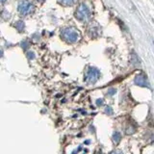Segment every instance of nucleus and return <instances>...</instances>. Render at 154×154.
<instances>
[{"mask_svg":"<svg viewBox=\"0 0 154 154\" xmlns=\"http://www.w3.org/2000/svg\"><path fill=\"white\" fill-rule=\"evenodd\" d=\"M64 38L67 42H73L77 41V38H78V34H77V32L74 30L66 29V30L64 31Z\"/></svg>","mask_w":154,"mask_h":154,"instance_id":"obj_1","label":"nucleus"},{"mask_svg":"<svg viewBox=\"0 0 154 154\" xmlns=\"http://www.w3.org/2000/svg\"><path fill=\"white\" fill-rule=\"evenodd\" d=\"M31 7H32V5L30 3L27 2L26 0H23V1H21L18 5V11L22 14H26L31 11Z\"/></svg>","mask_w":154,"mask_h":154,"instance_id":"obj_2","label":"nucleus"},{"mask_svg":"<svg viewBox=\"0 0 154 154\" xmlns=\"http://www.w3.org/2000/svg\"><path fill=\"white\" fill-rule=\"evenodd\" d=\"M76 17L80 18V19H85L87 17H89V11L84 5L80 6V8L78 9V12H76Z\"/></svg>","mask_w":154,"mask_h":154,"instance_id":"obj_3","label":"nucleus"},{"mask_svg":"<svg viewBox=\"0 0 154 154\" xmlns=\"http://www.w3.org/2000/svg\"><path fill=\"white\" fill-rule=\"evenodd\" d=\"M98 72L96 71L94 69H91L90 71L88 72V75H87V80L90 81V83H94L96 79L98 78Z\"/></svg>","mask_w":154,"mask_h":154,"instance_id":"obj_4","label":"nucleus"},{"mask_svg":"<svg viewBox=\"0 0 154 154\" xmlns=\"http://www.w3.org/2000/svg\"><path fill=\"white\" fill-rule=\"evenodd\" d=\"M120 135H119V133H118V132H116L115 134H114V140H115V142L116 143H119V141H120Z\"/></svg>","mask_w":154,"mask_h":154,"instance_id":"obj_5","label":"nucleus"},{"mask_svg":"<svg viewBox=\"0 0 154 154\" xmlns=\"http://www.w3.org/2000/svg\"><path fill=\"white\" fill-rule=\"evenodd\" d=\"M59 1L63 4H65V5H69V4L73 3L74 0H59Z\"/></svg>","mask_w":154,"mask_h":154,"instance_id":"obj_6","label":"nucleus"},{"mask_svg":"<svg viewBox=\"0 0 154 154\" xmlns=\"http://www.w3.org/2000/svg\"><path fill=\"white\" fill-rule=\"evenodd\" d=\"M111 154H122L120 151H114V152H112Z\"/></svg>","mask_w":154,"mask_h":154,"instance_id":"obj_7","label":"nucleus"},{"mask_svg":"<svg viewBox=\"0 0 154 154\" xmlns=\"http://www.w3.org/2000/svg\"><path fill=\"white\" fill-rule=\"evenodd\" d=\"M6 0H0V3H3V2H5Z\"/></svg>","mask_w":154,"mask_h":154,"instance_id":"obj_8","label":"nucleus"},{"mask_svg":"<svg viewBox=\"0 0 154 154\" xmlns=\"http://www.w3.org/2000/svg\"><path fill=\"white\" fill-rule=\"evenodd\" d=\"M1 55H2V52H1V51H0V56H1Z\"/></svg>","mask_w":154,"mask_h":154,"instance_id":"obj_9","label":"nucleus"}]
</instances>
